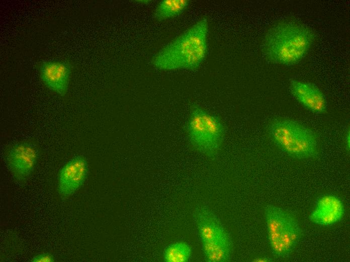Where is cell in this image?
<instances>
[{
  "label": "cell",
  "instance_id": "obj_1",
  "mask_svg": "<svg viewBox=\"0 0 350 262\" xmlns=\"http://www.w3.org/2000/svg\"><path fill=\"white\" fill-rule=\"evenodd\" d=\"M208 32V20L203 17L156 53L153 66L164 71L197 70L207 55Z\"/></svg>",
  "mask_w": 350,
  "mask_h": 262
},
{
  "label": "cell",
  "instance_id": "obj_2",
  "mask_svg": "<svg viewBox=\"0 0 350 262\" xmlns=\"http://www.w3.org/2000/svg\"><path fill=\"white\" fill-rule=\"evenodd\" d=\"M314 32L295 21L284 20L273 25L262 41V52L266 59L285 66L295 64L306 55L315 41Z\"/></svg>",
  "mask_w": 350,
  "mask_h": 262
},
{
  "label": "cell",
  "instance_id": "obj_3",
  "mask_svg": "<svg viewBox=\"0 0 350 262\" xmlns=\"http://www.w3.org/2000/svg\"><path fill=\"white\" fill-rule=\"evenodd\" d=\"M268 131L275 144L291 157L307 159L318 154L319 141L315 132L295 120L276 118L270 124Z\"/></svg>",
  "mask_w": 350,
  "mask_h": 262
},
{
  "label": "cell",
  "instance_id": "obj_4",
  "mask_svg": "<svg viewBox=\"0 0 350 262\" xmlns=\"http://www.w3.org/2000/svg\"><path fill=\"white\" fill-rule=\"evenodd\" d=\"M264 214L273 254L279 258L289 257L302 235L298 222L287 210L274 205H267Z\"/></svg>",
  "mask_w": 350,
  "mask_h": 262
},
{
  "label": "cell",
  "instance_id": "obj_5",
  "mask_svg": "<svg viewBox=\"0 0 350 262\" xmlns=\"http://www.w3.org/2000/svg\"><path fill=\"white\" fill-rule=\"evenodd\" d=\"M192 146L209 158L218 154L225 135L220 119L197 104H193L186 125Z\"/></svg>",
  "mask_w": 350,
  "mask_h": 262
},
{
  "label": "cell",
  "instance_id": "obj_6",
  "mask_svg": "<svg viewBox=\"0 0 350 262\" xmlns=\"http://www.w3.org/2000/svg\"><path fill=\"white\" fill-rule=\"evenodd\" d=\"M39 152L33 143L22 142L10 147L6 154L8 166L19 181L27 179L33 172L38 159Z\"/></svg>",
  "mask_w": 350,
  "mask_h": 262
},
{
  "label": "cell",
  "instance_id": "obj_7",
  "mask_svg": "<svg viewBox=\"0 0 350 262\" xmlns=\"http://www.w3.org/2000/svg\"><path fill=\"white\" fill-rule=\"evenodd\" d=\"M88 173L86 158L77 156L68 161L60 171L58 179V192L63 198L73 194L83 183Z\"/></svg>",
  "mask_w": 350,
  "mask_h": 262
},
{
  "label": "cell",
  "instance_id": "obj_8",
  "mask_svg": "<svg viewBox=\"0 0 350 262\" xmlns=\"http://www.w3.org/2000/svg\"><path fill=\"white\" fill-rule=\"evenodd\" d=\"M195 221L201 242L232 246L229 235L209 209L201 207L195 213Z\"/></svg>",
  "mask_w": 350,
  "mask_h": 262
},
{
  "label": "cell",
  "instance_id": "obj_9",
  "mask_svg": "<svg viewBox=\"0 0 350 262\" xmlns=\"http://www.w3.org/2000/svg\"><path fill=\"white\" fill-rule=\"evenodd\" d=\"M71 72V66L66 61H45L40 66V77L44 84L61 96L67 91Z\"/></svg>",
  "mask_w": 350,
  "mask_h": 262
},
{
  "label": "cell",
  "instance_id": "obj_10",
  "mask_svg": "<svg viewBox=\"0 0 350 262\" xmlns=\"http://www.w3.org/2000/svg\"><path fill=\"white\" fill-rule=\"evenodd\" d=\"M344 214V208L341 200L334 195L326 194L317 201L309 219L315 224L328 226L340 221Z\"/></svg>",
  "mask_w": 350,
  "mask_h": 262
},
{
  "label": "cell",
  "instance_id": "obj_11",
  "mask_svg": "<svg viewBox=\"0 0 350 262\" xmlns=\"http://www.w3.org/2000/svg\"><path fill=\"white\" fill-rule=\"evenodd\" d=\"M289 87L293 96L308 110L318 114L326 112V99L317 87L309 83L292 80Z\"/></svg>",
  "mask_w": 350,
  "mask_h": 262
},
{
  "label": "cell",
  "instance_id": "obj_12",
  "mask_svg": "<svg viewBox=\"0 0 350 262\" xmlns=\"http://www.w3.org/2000/svg\"><path fill=\"white\" fill-rule=\"evenodd\" d=\"M190 4L189 0H163L157 5L154 18L161 21L176 17L186 10Z\"/></svg>",
  "mask_w": 350,
  "mask_h": 262
},
{
  "label": "cell",
  "instance_id": "obj_13",
  "mask_svg": "<svg viewBox=\"0 0 350 262\" xmlns=\"http://www.w3.org/2000/svg\"><path fill=\"white\" fill-rule=\"evenodd\" d=\"M205 259L209 262H225L230 259L232 246L201 242Z\"/></svg>",
  "mask_w": 350,
  "mask_h": 262
},
{
  "label": "cell",
  "instance_id": "obj_14",
  "mask_svg": "<svg viewBox=\"0 0 350 262\" xmlns=\"http://www.w3.org/2000/svg\"><path fill=\"white\" fill-rule=\"evenodd\" d=\"M191 253V248L188 244L182 241L177 242L165 248L163 258L166 262H187Z\"/></svg>",
  "mask_w": 350,
  "mask_h": 262
},
{
  "label": "cell",
  "instance_id": "obj_15",
  "mask_svg": "<svg viewBox=\"0 0 350 262\" xmlns=\"http://www.w3.org/2000/svg\"><path fill=\"white\" fill-rule=\"evenodd\" d=\"M55 259L52 254L50 253H42L38 254L31 259L33 262H53Z\"/></svg>",
  "mask_w": 350,
  "mask_h": 262
},
{
  "label": "cell",
  "instance_id": "obj_16",
  "mask_svg": "<svg viewBox=\"0 0 350 262\" xmlns=\"http://www.w3.org/2000/svg\"><path fill=\"white\" fill-rule=\"evenodd\" d=\"M344 145L347 151H349V130H347L344 135L343 138Z\"/></svg>",
  "mask_w": 350,
  "mask_h": 262
}]
</instances>
